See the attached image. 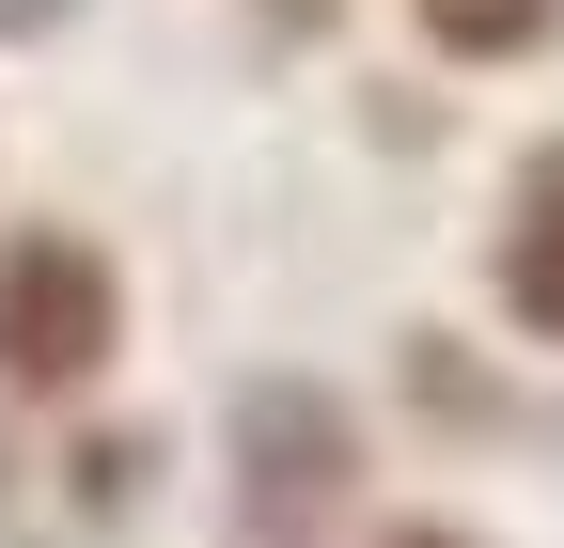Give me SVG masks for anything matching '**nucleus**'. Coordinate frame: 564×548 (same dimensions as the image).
Instances as JSON below:
<instances>
[{"label": "nucleus", "instance_id": "f257e3e1", "mask_svg": "<svg viewBox=\"0 0 564 548\" xmlns=\"http://www.w3.org/2000/svg\"><path fill=\"white\" fill-rule=\"evenodd\" d=\"M110 361H126V266L79 220H0V392L95 407Z\"/></svg>", "mask_w": 564, "mask_h": 548}, {"label": "nucleus", "instance_id": "f03ea898", "mask_svg": "<svg viewBox=\"0 0 564 548\" xmlns=\"http://www.w3.org/2000/svg\"><path fill=\"white\" fill-rule=\"evenodd\" d=\"M220 439H236V517H251L267 548L329 533L345 486H361V424H345V392H329V376H251Z\"/></svg>", "mask_w": 564, "mask_h": 548}, {"label": "nucleus", "instance_id": "7ed1b4c3", "mask_svg": "<svg viewBox=\"0 0 564 548\" xmlns=\"http://www.w3.org/2000/svg\"><path fill=\"white\" fill-rule=\"evenodd\" d=\"M502 314L533 346H564V157L518 173V220H502Z\"/></svg>", "mask_w": 564, "mask_h": 548}, {"label": "nucleus", "instance_id": "20e7f679", "mask_svg": "<svg viewBox=\"0 0 564 548\" xmlns=\"http://www.w3.org/2000/svg\"><path fill=\"white\" fill-rule=\"evenodd\" d=\"M408 32L440 47V63H533L564 32V0H408Z\"/></svg>", "mask_w": 564, "mask_h": 548}, {"label": "nucleus", "instance_id": "39448f33", "mask_svg": "<svg viewBox=\"0 0 564 548\" xmlns=\"http://www.w3.org/2000/svg\"><path fill=\"white\" fill-rule=\"evenodd\" d=\"M63 470H79V486H63L79 517H126V502H141V439H79Z\"/></svg>", "mask_w": 564, "mask_h": 548}, {"label": "nucleus", "instance_id": "423d86ee", "mask_svg": "<svg viewBox=\"0 0 564 548\" xmlns=\"http://www.w3.org/2000/svg\"><path fill=\"white\" fill-rule=\"evenodd\" d=\"M63 17H79V0H0V47H47Z\"/></svg>", "mask_w": 564, "mask_h": 548}, {"label": "nucleus", "instance_id": "0eeeda50", "mask_svg": "<svg viewBox=\"0 0 564 548\" xmlns=\"http://www.w3.org/2000/svg\"><path fill=\"white\" fill-rule=\"evenodd\" d=\"M377 548H486V533H455V517H392Z\"/></svg>", "mask_w": 564, "mask_h": 548}]
</instances>
